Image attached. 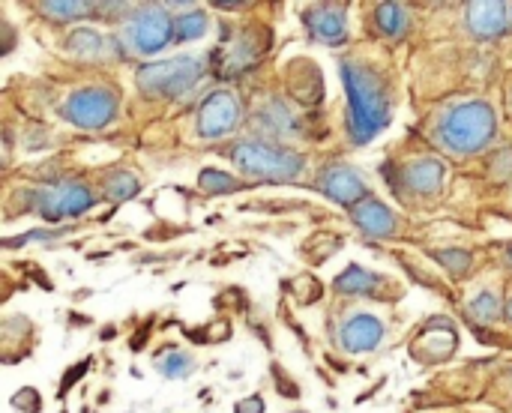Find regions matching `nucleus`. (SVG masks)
<instances>
[{"mask_svg": "<svg viewBox=\"0 0 512 413\" xmlns=\"http://www.w3.org/2000/svg\"><path fill=\"white\" fill-rule=\"evenodd\" d=\"M342 81L348 90V129L357 144L372 141L390 123V99L378 72L357 60H342Z\"/></svg>", "mask_w": 512, "mask_h": 413, "instance_id": "f257e3e1", "label": "nucleus"}, {"mask_svg": "<svg viewBox=\"0 0 512 413\" xmlns=\"http://www.w3.org/2000/svg\"><path fill=\"white\" fill-rule=\"evenodd\" d=\"M495 138V111L489 102H462L438 123V141L450 153H480Z\"/></svg>", "mask_w": 512, "mask_h": 413, "instance_id": "f03ea898", "label": "nucleus"}, {"mask_svg": "<svg viewBox=\"0 0 512 413\" xmlns=\"http://www.w3.org/2000/svg\"><path fill=\"white\" fill-rule=\"evenodd\" d=\"M231 162L246 174V177H258V180H297L303 171V159L294 150L276 147L270 141H240L231 150Z\"/></svg>", "mask_w": 512, "mask_h": 413, "instance_id": "7ed1b4c3", "label": "nucleus"}, {"mask_svg": "<svg viewBox=\"0 0 512 413\" xmlns=\"http://www.w3.org/2000/svg\"><path fill=\"white\" fill-rule=\"evenodd\" d=\"M201 78H204L201 57H174L165 63H147L135 75L141 93L159 96V99H177V96L189 93Z\"/></svg>", "mask_w": 512, "mask_h": 413, "instance_id": "20e7f679", "label": "nucleus"}, {"mask_svg": "<svg viewBox=\"0 0 512 413\" xmlns=\"http://www.w3.org/2000/svg\"><path fill=\"white\" fill-rule=\"evenodd\" d=\"M174 39V18L159 6L138 9L123 33V42L132 54H156Z\"/></svg>", "mask_w": 512, "mask_h": 413, "instance_id": "39448f33", "label": "nucleus"}, {"mask_svg": "<svg viewBox=\"0 0 512 413\" xmlns=\"http://www.w3.org/2000/svg\"><path fill=\"white\" fill-rule=\"evenodd\" d=\"M117 114V96L105 87H81L63 102V117L81 129H102Z\"/></svg>", "mask_w": 512, "mask_h": 413, "instance_id": "423d86ee", "label": "nucleus"}, {"mask_svg": "<svg viewBox=\"0 0 512 413\" xmlns=\"http://www.w3.org/2000/svg\"><path fill=\"white\" fill-rule=\"evenodd\" d=\"M90 207H93V195L81 183H57L51 189H39L30 195V210H36L48 222L66 219V216H81Z\"/></svg>", "mask_w": 512, "mask_h": 413, "instance_id": "0eeeda50", "label": "nucleus"}, {"mask_svg": "<svg viewBox=\"0 0 512 413\" xmlns=\"http://www.w3.org/2000/svg\"><path fill=\"white\" fill-rule=\"evenodd\" d=\"M240 117V105L228 90H216L207 96V102L198 111V135L201 138H222L234 129Z\"/></svg>", "mask_w": 512, "mask_h": 413, "instance_id": "6e6552de", "label": "nucleus"}, {"mask_svg": "<svg viewBox=\"0 0 512 413\" xmlns=\"http://www.w3.org/2000/svg\"><path fill=\"white\" fill-rule=\"evenodd\" d=\"M318 189L345 207H357L360 201H366V180L351 168V165H327L318 177Z\"/></svg>", "mask_w": 512, "mask_h": 413, "instance_id": "1a4fd4ad", "label": "nucleus"}, {"mask_svg": "<svg viewBox=\"0 0 512 413\" xmlns=\"http://www.w3.org/2000/svg\"><path fill=\"white\" fill-rule=\"evenodd\" d=\"M510 6L507 3H471L468 27L480 39H501L510 30Z\"/></svg>", "mask_w": 512, "mask_h": 413, "instance_id": "9d476101", "label": "nucleus"}, {"mask_svg": "<svg viewBox=\"0 0 512 413\" xmlns=\"http://www.w3.org/2000/svg\"><path fill=\"white\" fill-rule=\"evenodd\" d=\"M339 339H342L345 351L363 354V351H372L384 339V324L375 315H354V318L345 321Z\"/></svg>", "mask_w": 512, "mask_h": 413, "instance_id": "9b49d317", "label": "nucleus"}, {"mask_svg": "<svg viewBox=\"0 0 512 413\" xmlns=\"http://www.w3.org/2000/svg\"><path fill=\"white\" fill-rule=\"evenodd\" d=\"M306 21H309V30L327 42V45H339L348 39V21H345V9L342 6H312L306 12Z\"/></svg>", "mask_w": 512, "mask_h": 413, "instance_id": "f8f14e48", "label": "nucleus"}, {"mask_svg": "<svg viewBox=\"0 0 512 413\" xmlns=\"http://www.w3.org/2000/svg\"><path fill=\"white\" fill-rule=\"evenodd\" d=\"M261 48H267V45L255 42V36H249V33H243V36L225 42V48H222V54H219V60H216V63H219V72H222V75H240V72H246L249 66H255Z\"/></svg>", "mask_w": 512, "mask_h": 413, "instance_id": "ddd939ff", "label": "nucleus"}, {"mask_svg": "<svg viewBox=\"0 0 512 413\" xmlns=\"http://www.w3.org/2000/svg\"><path fill=\"white\" fill-rule=\"evenodd\" d=\"M351 216L354 222L369 234V237H393L396 234V216L393 210H387L381 201L375 198H366L360 201L357 207H351Z\"/></svg>", "mask_w": 512, "mask_h": 413, "instance_id": "4468645a", "label": "nucleus"}, {"mask_svg": "<svg viewBox=\"0 0 512 413\" xmlns=\"http://www.w3.org/2000/svg\"><path fill=\"white\" fill-rule=\"evenodd\" d=\"M405 183L417 195H432L444 183V165L438 159H429V156L426 159H417V162H411L405 168Z\"/></svg>", "mask_w": 512, "mask_h": 413, "instance_id": "2eb2a0df", "label": "nucleus"}, {"mask_svg": "<svg viewBox=\"0 0 512 413\" xmlns=\"http://www.w3.org/2000/svg\"><path fill=\"white\" fill-rule=\"evenodd\" d=\"M258 120H261V123L267 126V132H273V135H297V132H300L297 117H294L279 99H270L267 105H261Z\"/></svg>", "mask_w": 512, "mask_h": 413, "instance_id": "dca6fc26", "label": "nucleus"}, {"mask_svg": "<svg viewBox=\"0 0 512 413\" xmlns=\"http://www.w3.org/2000/svg\"><path fill=\"white\" fill-rule=\"evenodd\" d=\"M381 285V276L363 270V267H348L339 279H336V291L339 294H372Z\"/></svg>", "mask_w": 512, "mask_h": 413, "instance_id": "f3484780", "label": "nucleus"}, {"mask_svg": "<svg viewBox=\"0 0 512 413\" xmlns=\"http://www.w3.org/2000/svg\"><path fill=\"white\" fill-rule=\"evenodd\" d=\"M378 27L387 33V36H393V39H399V36H405L408 33V27H411V18H408V12L399 6V3H384V6H378Z\"/></svg>", "mask_w": 512, "mask_h": 413, "instance_id": "a211bd4d", "label": "nucleus"}, {"mask_svg": "<svg viewBox=\"0 0 512 413\" xmlns=\"http://www.w3.org/2000/svg\"><path fill=\"white\" fill-rule=\"evenodd\" d=\"M207 15L201 9L174 15V42H189V39H201L207 33Z\"/></svg>", "mask_w": 512, "mask_h": 413, "instance_id": "6ab92c4d", "label": "nucleus"}, {"mask_svg": "<svg viewBox=\"0 0 512 413\" xmlns=\"http://www.w3.org/2000/svg\"><path fill=\"white\" fill-rule=\"evenodd\" d=\"M102 189H105V198L117 204V201H129L132 195H138V180L132 174H126V171H114L102 183Z\"/></svg>", "mask_w": 512, "mask_h": 413, "instance_id": "aec40b11", "label": "nucleus"}, {"mask_svg": "<svg viewBox=\"0 0 512 413\" xmlns=\"http://www.w3.org/2000/svg\"><path fill=\"white\" fill-rule=\"evenodd\" d=\"M39 9L54 21H78L87 18V12H99V3H42Z\"/></svg>", "mask_w": 512, "mask_h": 413, "instance_id": "412c9836", "label": "nucleus"}, {"mask_svg": "<svg viewBox=\"0 0 512 413\" xmlns=\"http://www.w3.org/2000/svg\"><path fill=\"white\" fill-rule=\"evenodd\" d=\"M102 48H105V36H99L96 30H75L69 36V51L75 57H96L102 54Z\"/></svg>", "mask_w": 512, "mask_h": 413, "instance_id": "4be33fe9", "label": "nucleus"}, {"mask_svg": "<svg viewBox=\"0 0 512 413\" xmlns=\"http://www.w3.org/2000/svg\"><path fill=\"white\" fill-rule=\"evenodd\" d=\"M198 183H201L204 192H234V189H240V180L237 177H231L225 171H213V168L210 171H201Z\"/></svg>", "mask_w": 512, "mask_h": 413, "instance_id": "5701e85b", "label": "nucleus"}, {"mask_svg": "<svg viewBox=\"0 0 512 413\" xmlns=\"http://www.w3.org/2000/svg\"><path fill=\"white\" fill-rule=\"evenodd\" d=\"M498 312H501L498 297H495V294H489V291H483V294L471 303V315H474V318H480V321H495V318H498Z\"/></svg>", "mask_w": 512, "mask_h": 413, "instance_id": "b1692460", "label": "nucleus"}, {"mask_svg": "<svg viewBox=\"0 0 512 413\" xmlns=\"http://www.w3.org/2000/svg\"><path fill=\"white\" fill-rule=\"evenodd\" d=\"M159 369H162L168 378H183V375L192 369V360H189L186 354H180V351H171V354L159 363Z\"/></svg>", "mask_w": 512, "mask_h": 413, "instance_id": "393cba45", "label": "nucleus"}, {"mask_svg": "<svg viewBox=\"0 0 512 413\" xmlns=\"http://www.w3.org/2000/svg\"><path fill=\"white\" fill-rule=\"evenodd\" d=\"M234 411H237V413H264V402H261L258 396H252V399L240 402V405H237Z\"/></svg>", "mask_w": 512, "mask_h": 413, "instance_id": "a878e982", "label": "nucleus"}, {"mask_svg": "<svg viewBox=\"0 0 512 413\" xmlns=\"http://www.w3.org/2000/svg\"><path fill=\"white\" fill-rule=\"evenodd\" d=\"M507 315H510V321H512V300L507 303Z\"/></svg>", "mask_w": 512, "mask_h": 413, "instance_id": "bb28decb", "label": "nucleus"}, {"mask_svg": "<svg viewBox=\"0 0 512 413\" xmlns=\"http://www.w3.org/2000/svg\"><path fill=\"white\" fill-rule=\"evenodd\" d=\"M507 261H510V264H512V246H510V249H507Z\"/></svg>", "mask_w": 512, "mask_h": 413, "instance_id": "cd10ccee", "label": "nucleus"}, {"mask_svg": "<svg viewBox=\"0 0 512 413\" xmlns=\"http://www.w3.org/2000/svg\"><path fill=\"white\" fill-rule=\"evenodd\" d=\"M510 102H512V90H510Z\"/></svg>", "mask_w": 512, "mask_h": 413, "instance_id": "c85d7f7f", "label": "nucleus"}, {"mask_svg": "<svg viewBox=\"0 0 512 413\" xmlns=\"http://www.w3.org/2000/svg\"><path fill=\"white\" fill-rule=\"evenodd\" d=\"M510 12H512V6H510Z\"/></svg>", "mask_w": 512, "mask_h": 413, "instance_id": "c756f323", "label": "nucleus"}]
</instances>
